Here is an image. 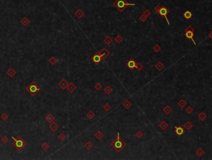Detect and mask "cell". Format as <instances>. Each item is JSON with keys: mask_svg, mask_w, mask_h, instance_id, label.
Segmentation results:
<instances>
[{"mask_svg": "<svg viewBox=\"0 0 212 160\" xmlns=\"http://www.w3.org/2000/svg\"><path fill=\"white\" fill-rule=\"evenodd\" d=\"M119 132H117V139H115V141H113V142L111 144V146H112V148L114 149L115 151H117V152H121V151L122 150V149H124V148L126 147V143L124 142L122 139H120V135H119Z\"/></svg>", "mask_w": 212, "mask_h": 160, "instance_id": "obj_1", "label": "cell"}, {"mask_svg": "<svg viewBox=\"0 0 212 160\" xmlns=\"http://www.w3.org/2000/svg\"><path fill=\"white\" fill-rule=\"evenodd\" d=\"M114 7L117 8V9L118 10L119 12H123L124 10L126 9L127 6H135V3H130L127 1V0H117V1L114 2L113 3Z\"/></svg>", "mask_w": 212, "mask_h": 160, "instance_id": "obj_2", "label": "cell"}, {"mask_svg": "<svg viewBox=\"0 0 212 160\" xmlns=\"http://www.w3.org/2000/svg\"><path fill=\"white\" fill-rule=\"evenodd\" d=\"M194 28H192V27L191 26V25H189V26L187 27V28H186V30H185V37H186V38H188V39H191V41L193 42V43H194L195 45H196V43L194 41Z\"/></svg>", "mask_w": 212, "mask_h": 160, "instance_id": "obj_3", "label": "cell"}, {"mask_svg": "<svg viewBox=\"0 0 212 160\" xmlns=\"http://www.w3.org/2000/svg\"><path fill=\"white\" fill-rule=\"evenodd\" d=\"M27 90H28L32 95H35L37 93L39 92V91L41 90V88H40L38 85H37L36 83L33 82L27 87Z\"/></svg>", "mask_w": 212, "mask_h": 160, "instance_id": "obj_4", "label": "cell"}, {"mask_svg": "<svg viewBox=\"0 0 212 160\" xmlns=\"http://www.w3.org/2000/svg\"><path fill=\"white\" fill-rule=\"evenodd\" d=\"M12 139H13V141H14V143H13V145L15 146L18 149H22L25 146V144H26V143H25L20 137H18V139H16L13 137L12 138Z\"/></svg>", "mask_w": 212, "mask_h": 160, "instance_id": "obj_5", "label": "cell"}, {"mask_svg": "<svg viewBox=\"0 0 212 160\" xmlns=\"http://www.w3.org/2000/svg\"><path fill=\"white\" fill-rule=\"evenodd\" d=\"M168 13H169V11H168V9H167V8H166L165 6L161 7V8H160L159 12H158V13H159V14H160V16H161V18H164L165 19H166V21L167 22L168 25H169V26H170V21H169V20H168V18H167V14H168Z\"/></svg>", "mask_w": 212, "mask_h": 160, "instance_id": "obj_6", "label": "cell"}, {"mask_svg": "<svg viewBox=\"0 0 212 160\" xmlns=\"http://www.w3.org/2000/svg\"><path fill=\"white\" fill-rule=\"evenodd\" d=\"M102 59H103V58H102V57L100 55L99 52H98V53H95V54H94L93 56L91 58V60H92V61L94 63H96V64H98V63H100L101 61H102Z\"/></svg>", "mask_w": 212, "mask_h": 160, "instance_id": "obj_7", "label": "cell"}, {"mask_svg": "<svg viewBox=\"0 0 212 160\" xmlns=\"http://www.w3.org/2000/svg\"><path fill=\"white\" fill-rule=\"evenodd\" d=\"M136 65H137V62H136L133 58H130V59H129L128 61L126 63V66H127L130 70L135 69Z\"/></svg>", "mask_w": 212, "mask_h": 160, "instance_id": "obj_8", "label": "cell"}, {"mask_svg": "<svg viewBox=\"0 0 212 160\" xmlns=\"http://www.w3.org/2000/svg\"><path fill=\"white\" fill-rule=\"evenodd\" d=\"M175 133H176V134L177 136H181L184 134L185 130L182 127H181V126H177V127L175 128Z\"/></svg>", "mask_w": 212, "mask_h": 160, "instance_id": "obj_9", "label": "cell"}, {"mask_svg": "<svg viewBox=\"0 0 212 160\" xmlns=\"http://www.w3.org/2000/svg\"><path fill=\"white\" fill-rule=\"evenodd\" d=\"M99 53H100V55L102 57V58H107V57L109 56V54H110V52L108 51V50L107 49V48H102V50H101L100 52H99Z\"/></svg>", "mask_w": 212, "mask_h": 160, "instance_id": "obj_10", "label": "cell"}, {"mask_svg": "<svg viewBox=\"0 0 212 160\" xmlns=\"http://www.w3.org/2000/svg\"><path fill=\"white\" fill-rule=\"evenodd\" d=\"M172 111H173L172 108H171L170 105H166L164 108H163V112H164L166 114H167V115L171 114V113H172Z\"/></svg>", "mask_w": 212, "mask_h": 160, "instance_id": "obj_11", "label": "cell"}, {"mask_svg": "<svg viewBox=\"0 0 212 160\" xmlns=\"http://www.w3.org/2000/svg\"><path fill=\"white\" fill-rule=\"evenodd\" d=\"M159 128L161 129V130H166L168 128V124L166 122V121H161L159 124Z\"/></svg>", "mask_w": 212, "mask_h": 160, "instance_id": "obj_12", "label": "cell"}, {"mask_svg": "<svg viewBox=\"0 0 212 160\" xmlns=\"http://www.w3.org/2000/svg\"><path fill=\"white\" fill-rule=\"evenodd\" d=\"M183 15H184V18H186V19H191V18L193 17L192 13H191L190 10H186V11L185 12L184 14H183Z\"/></svg>", "mask_w": 212, "mask_h": 160, "instance_id": "obj_13", "label": "cell"}, {"mask_svg": "<svg viewBox=\"0 0 212 160\" xmlns=\"http://www.w3.org/2000/svg\"><path fill=\"white\" fill-rule=\"evenodd\" d=\"M184 128H185V129H186V130L190 131V130H191V129L193 128V124H191V123L190 122V121H187V122L185 123V124H184Z\"/></svg>", "mask_w": 212, "mask_h": 160, "instance_id": "obj_14", "label": "cell"}, {"mask_svg": "<svg viewBox=\"0 0 212 160\" xmlns=\"http://www.w3.org/2000/svg\"><path fill=\"white\" fill-rule=\"evenodd\" d=\"M155 67H156V68L158 70V71H161V70H163V69H164V68H165V65L163 64V63H161V61H159L157 63H156V65H155Z\"/></svg>", "mask_w": 212, "mask_h": 160, "instance_id": "obj_15", "label": "cell"}, {"mask_svg": "<svg viewBox=\"0 0 212 160\" xmlns=\"http://www.w3.org/2000/svg\"><path fill=\"white\" fill-rule=\"evenodd\" d=\"M122 106H123V107L125 108L126 109H127V110H128V109L132 106V103L128 100V99H127V100H126L125 102L122 103Z\"/></svg>", "mask_w": 212, "mask_h": 160, "instance_id": "obj_16", "label": "cell"}, {"mask_svg": "<svg viewBox=\"0 0 212 160\" xmlns=\"http://www.w3.org/2000/svg\"><path fill=\"white\" fill-rule=\"evenodd\" d=\"M58 85H59L60 88H62L63 89H65L67 87H68V82H67L65 79H62L60 81L59 83H58Z\"/></svg>", "mask_w": 212, "mask_h": 160, "instance_id": "obj_17", "label": "cell"}, {"mask_svg": "<svg viewBox=\"0 0 212 160\" xmlns=\"http://www.w3.org/2000/svg\"><path fill=\"white\" fill-rule=\"evenodd\" d=\"M95 138L97 139V140H102V139L104 138V134H102L101 131H97V132L95 134Z\"/></svg>", "mask_w": 212, "mask_h": 160, "instance_id": "obj_18", "label": "cell"}, {"mask_svg": "<svg viewBox=\"0 0 212 160\" xmlns=\"http://www.w3.org/2000/svg\"><path fill=\"white\" fill-rule=\"evenodd\" d=\"M67 88H68V89L69 90V92H71V93H73V91H75L76 89H77V87L74 85L73 83H70Z\"/></svg>", "mask_w": 212, "mask_h": 160, "instance_id": "obj_19", "label": "cell"}, {"mask_svg": "<svg viewBox=\"0 0 212 160\" xmlns=\"http://www.w3.org/2000/svg\"><path fill=\"white\" fill-rule=\"evenodd\" d=\"M198 118H199L200 120L204 121V120H206V119H207V114H206L204 112H201L199 114V115H198Z\"/></svg>", "mask_w": 212, "mask_h": 160, "instance_id": "obj_20", "label": "cell"}, {"mask_svg": "<svg viewBox=\"0 0 212 160\" xmlns=\"http://www.w3.org/2000/svg\"><path fill=\"white\" fill-rule=\"evenodd\" d=\"M104 91H105V93L107 94V95H110V94L112 93V91H113V88H112L110 85H107V87L104 88Z\"/></svg>", "mask_w": 212, "mask_h": 160, "instance_id": "obj_21", "label": "cell"}, {"mask_svg": "<svg viewBox=\"0 0 212 160\" xmlns=\"http://www.w3.org/2000/svg\"><path fill=\"white\" fill-rule=\"evenodd\" d=\"M112 41H113V40H112V38H111L110 36H107V37H106V38H105V39H104V43H105L107 45H110V44H112Z\"/></svg>", "mask_w": 212, "mask_h": 160, "instance_id": "obj_22", "label": "cell"}, {"mask_svg": "<svg viewBox=\"0 0 212 160\" xmlns=\"http://www.w3.org/2000/svg\"><path fill=\"white\" fill-rule=\"evenodd\" d=\"M75 15H76V16H77L78 18H82V17L84 15V13H83V12H82V10L81 9V8H79V9L77 10V11L75 13Z\"/></svg>", "mask_w": 212, "mask_h": 160, "instance_id": "obj_23", "label": "cell"}, {"mask_svg": "<svg viewBox=\"0 0 212 160\" xmlns=\"http://www.w3.org/2000/svg\"><path fill=\"white\" fill-rule=\"evenodd\" d=\"M204 154H205L204 150H203L201 148H199V149H198L196 151V154L198 156V157H201V156H202Z\"/></svg>", "mask_w": 212, "mask_h": 160, "instance_id": "obj_24", "label": "cell"}, {"mask_svg": "<svg viewBox=\"0 0 212 160\" xmlns=\"http://www.w3.org/2000/svg\"><path fill=\"white\" fill-rule=\"evenodd\" d=\"M85 148L87 149V150H90V149H92V148H93V144H92L90 141H87V142L85 144Z\"/></svg>", "mask_w": 212, "mask_h": 160, "instance_id": "obj_25", "label": "cell"}, {"mask_svg": "<svg viewBox=\"0 0 212 160\" xmlns=\"http://www.w3.org/2000/svg\"><path fill=\"white\" fill-rule=\"evenodd\" d=\"M186 105V102L184 99H181V100L178 102V106H179L180 108H184Z\"/></svg>", "mask_w": 212, "mask_h": 160, "instance_id": "obj_26", "label": "cell"}, {"mask_svg": "<svg viewBox=\"0 0 212 160\" xmlns=\"http://www.w3.org/2000/svg\"><path fill=\"white\" fill-rule=\"evenodd\" d=\"M114 41H115L116 43H121L122 41H123V39H122V36H121L120 34H118V35H117V36L115 38V39H114Z\"/></svg>", "mask_w": 212, "mask_h": 160, "instance_id": "obj_27", "label": "cell"}, {"mask_svg": "<svg viewBox=\"0 0 212 160\" xmlns=\"http://www.w3.org/2000/svg\"><path fill=\"white\" fill-rule=\"evenodd\" d=\"M8 75H9V77H11V78H13V76H14L15 74H16V72L13 70V68H9V70L8 71Z\"/></svg>", "mask_w": 212, "mask_h": 160, "instance_id": "obj_28", "label": "cell"}, {"mask_svg": "<svg viewBox=\"0 0 212 160\" xmlns=\"http://www.w3.org/2000/svg\"><path fill=\"white\" fill-rule=\"evenodd\" d=\"M87 117L89 119H92L94 117H95V114H94L92 111H88L87 114Z\"/></svg>", "mask_w": 212, "mask_h": 160, "instance_id": "obj_29", "label": "cell"}, {"mask_svg": "<svg viewBox=\"0 0 212 160\" xmlns=\"http://www.w3.org/2000/svg\"><path fill=\"white\" fill-rule=\"evenodd\" d=\"M46 120L49 123H53V121H54V117H53L52 114H48V116L46 117Z\"/></svg>", "mask_w": 212, "mask_h": 160, "instance_id": "obj_30", "label": "cell"}, {"mask_svg": "<svg viewBox=\"0 0 212 160\" xmlns=\"http://www.w3.org/2000/svg\"><path fill=\"white\" fill-rule=\"evenodd\" d=\"M143 136H144V134H143V133L141 132V131H140V130L137 131V134H136V137H137V139H141Z\"/></svg>", "mask_w": 212, "mask_h": 160, "instance_id": "obj_31", "label": "cell"}, {"mask_svg": "<svg viewBox=\"0 0 212 160\" xmlns=\"http://www.w3.org/2000/svg\"><path fill=\"white\" fill-rule=\"evenodd\" d=\"M111 108H111V105L109 103H106L105 105H104V107H103V109L106 111V112H108V111H110Z\"/></svg>", "mask_w": 212, "mask_h": 160, "instance_id": "obj_32", "label": "cell"}, {"mask_svg": "<svg viewBox=\"0 0 212 160\" xmlns=\"http://www.w3.org/2000/svg\"><path fill=\"white\" fill-rule=\"evenodd\" d=\"M50 128H51V129L53 131H56L57 129H58V124H56L54 122H53V124H52V125L50 126Z\"/></svg>", "mask_w": 212, "mask_h": 160, "instance_id": "obj_33", "label": "cell"}, {"mask_svg": "<svg viewBox=\"0 0 212 160\" xmlns=\"http://www.w3.org/2000/svg\"><path fill=\"white\" fill-rule=\"evenodd\" d=\"M186 113H187V114H192L193 112H194V108H193L192 107H191V106H189V107L187 108L186 109Z\"/></svg>", "mask_w": 212, "mask_h": 160, "instance_id": "obj_34", "label": "cell"}, {"mask_svg": "<svg viewBox=\"0 0 212 160\" xmlns=\"http://www.w3.org/2000/svg\"><path fill=\"white\" fill-rule=\"evenodd\" d=\"M153 49H154V51H155V52H156V53H158V52H160V51H161V47H160L158 44H156V45H155V46H154V48H153Z\"/></svg>", "mask_w": 212, "mask_h": 160, "instance_id": "obj_35", "label": "cell"}, {"mask_svg": "<svg viewBox=\"0 0 212 160\" xmlns=\"http://www.w3.org/2000/svg\"><path fill=\"white\" fill-rule=\"evenodd\" d=\"M136 68H137V70H139V71H140V70H141L143 68V65L141 64V63H137V65H136Z\"/></svg>", "mask_w": 212, "mask_h": 160, "instance_id": "obj_36", "label": "cell"}, {"mask_svg": "<svg viewBox=\"0 0 212 160\" xmlns=\"http://www.w3.org/2000/svg\"><path fill=\"white\" fill-rule=\"evenodd\" d=\"M21 23H23V24L24 25V26H27V24H28V23H29V21H28V18H23V19L21 21Z\"/></svg>", "mask_w": 212, "mask_h": 160, "instance_id": "obj_37", "label": "cell"}, {"mask_svg": "<svg viewBox=\"0 0 212 160\" xmlns=\"http://www.w3.org/2000/svg\"><path fill=\"white\" fill-rule=\"evenodd\" d=\"M94 88H95L97 89V91H100L101 89H102V84H101V83H97V84H96V85H95V87H94Z\"/></svg>", "mask_w": 212, "mask_h": 160, "instance_id": "obj_38", "label": "cell"}, {"mask_svg": "<svg viewBox=\"0 0 212 160\" xmlns=\"http://www.w3.org/2000/svg\"><path fill=\"white\" fill-rule=\"evenodd\" d=\"M146 18H147V17H146V15L144 14V13H143V14L140 17V20H141V22H145V21H146Z\"/></svg>", "mask_w": 212, "mask_h": 160, "instance_id": "obj_39", "label": "cell"}, {"mask_svg": "<svg viewBox=\"0 0 212 160\" xmlns=\"http://www.w3.org/2000/svg\"><path fill=\"white\" fill-rule=\"evenodd\" d=\"M65 138H66V136H65L63 134H60V135H59V137H58V139H59L61 141H63V140H64V139H65Z\"/></svg>", "mask_w": 212, "mask_h": 160, "instance_id": "obj_40", "label": "cell"}, {"mask_svg": "<svg viewBox=\"0 0 212 160\" xmlns=\"http://www.w3.org/2000/svg\"><path fill=\"white\" fill-rule=\"evenodd\" d=\"M50 63H52V64H54V63H57V59L55 58H50Z\"/></svg>", "mask_w": 212, "mask_h": 160, "instance_id": "obj_41", "label": "cell"}, {"mask_svg": "<svg viewBox=\"0 0 212 160\" xmlns=\"http://www.w3.org/2000/svg\"><path fill=\"white\" fill-rule=\"evenodd\" d=\"M160 8H161V6H160V5H156V6L154 8V11L156 12V13H158L159 10H160Z\"/></svg>", "mask_w": 212, "mask_h": 160, "instance_id": "obj_42", "label": "cell"}, {"mask_svg": "<svg viewBox=\"0 0 212 160\" xmlns=\"http://www.w3.org/2000/svg\"><path fill=\"white\" fill-rule=\"evenodd\" d=\"M42 147H43V149H44V150H47V149L49 148V145H48V144H43Z\"/></svg>", "mask_w": 212, "mask_h": 160, "instance_id": "obj_43", "label": "cell"}, {"mask_svg": "<svg viewBox=\"0 0 212 160\" xmlns=\"http://www.w3.org/2000/svg\"><path fill=\"white\" fill-rule=\"evenodd\" d=\"M143 13H144V14L146 15V17H148V16H149V15H151V12L148 11V10H146V11H145Z\"/></svg>", "mask_w": 212, "mask_h": 160, "instance_id": "obj_44", "label": "cell"}, {"mask_svg": "<svg viewBox=\"0 0 212 160\" xmlns=\"http://www.w3.org/2000/svg\"><path fill=\"white\" fill-rule=\"evenodd\" d=\"M2 119H3V120H6L7 119H8V115H7L6 114H3V116H2Z\"/></svg>", "mask_w": 212, "mask_h": 160, "instance_id": "obj_45", "label": "cell"}, {"mask_svg": "<svg viewBox=\"0 0 212 160\" xmlns=\"http://www.w3.org/2000/svg\"><path fill=\"white\" fill-rule=\"evenodd\" d=\"M2 141H3V143H8V138H3Z\"/></svg>", "mask_w": 212, "mask_h": 160, "instance_id": "obj_46", "label": "cell"}, {"mask_svg": "<svg viewBox=\"0 0 212 160\" xmlns=\"http://www.w3.org/2000/svg\"><path fill=\"white\" fill-rule=\"evenodd\" d=\"M209 38H211V39H212V31L211 32V33H210V34H209Z\"/></svg>", "mask_w": 212, "mask_h": 160, "instance_id": "obj_47", "label": "cell"}]
</instances>
